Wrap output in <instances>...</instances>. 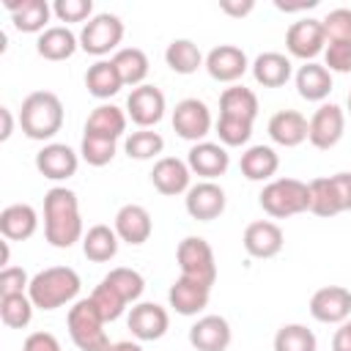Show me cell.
I'll return each mask as SVG.
<instances>
[{
    "label": "cell",
    "mask_w": 351,
    "mask_h": 351,
    "mask_svg": "<svg viewBox=\"0 0 351 351\" xmlns=\"http://www.w3.org/2000/svg\"><path fill=\"white\" fill-rule=\"evenodd\" d=\"M44 236L52 247L69 250L74 241H82V217L80 200L66 186H52L44 195Z\"/></svg>",
    "instance_id": "6da1fadb"
},
{
    "label": "cell",
    "mask_w": 351,
    "mask_h": 351,
    "mask_svg": "<svg viewBox=\"0 0 351 351\" xmlns=\"http://www.w3.org/2000/svg\"><path fill=\"white\" fill-rule=\"evenodd\" d=\"M80 274L71 266H49L30 277L27 296L38 310H58L63 304L77 302L80 296Z\"/></svg>",
    "instance_id": "7a4b0ae2"
},
{
    "label": "cell",
    "mask_w": 351,
    "mask_h": 351,
    "mask_svg": "<svg viewBox=\"0 0 351 351\" xmlns=\"http://www.w3.org/2000/svg\"><path fill=\"white\" fill-rule=\"evenodd\" d=\"M19 126L30 140H52L63 126V101L52 90H33L19 110Z\"/></svg>",
    "instance_id": "3957f363"
},
{
    "label": "cell",
    "mask_w": 351,
    "mask_h": 351,
    "mask_svg": "<svg viewBox=\"0 0 351 351\" xmlns=\"http://www.w3.org/2000/svg\"><path fill=\"white\" fill-rule=\"evenodd\" d=\"M69 335H71V343L80 348V351H110L112 343L104 332V318L101 313L96 310V304L88 299H77L71 307H69Z\"/></svg>",
    "instance_id": "277c9868"
},
{
    "label": "cell",
    "mask_w": 351,
    "mask_h": 351,
    "mask_svg": "<svg viewBox=\"0 0 351 351\" xmlns=\"http://www.w3.org/2000/svg\"><path fill=\"white\" fill-rule=\"evenodd\" d=\"M258 203L274 219L296 217L302 211H310V189L299 178H274L261 189Z\"/></svg>",
    "instance_id": "5b68a950"
},
{
    "label": "cell",
    "mask_w": 351,
    "mask_h": 351,
    "mask_svg": "<svg viewBox=\"0 0 351 351\" xmlns=\"http://www.w3.org/2000/svg\"><path fill=\"white\" fill-rule=\"evenodd\" d=\"M307 189H310V211L315 217L329 219L343 211H351V173L313 178Z\"/></svg>",
    "instance_id": "8992f818"
},
{
    "label": "cell",
    "mask_w": 351,
    "mask_h": 351,
    "mask_svg": "<svg viewBox=\"0 0 351 351\" xmlns=\"http://www.w3.org/2000/svg\"><path fill=\"white\" fill-rule=\"evenodd\" d=\"M176 261H178V269H181V277H189V280H197L203 285H214L217 280V261H214V250L206 239L200 236H186L178 241V250H176Z\"/></svg>",
    "instance_id": "52a82bcc"
},
{
    "label": "cell",
    "mask_w": 351,
    "mask_h": 351,
    "mask_svg": "<svg viewBox=\"0 0 351 351\" xmlns=\"http://www.w3.org/2000/svg\"><path fill=\"white\" fill-rule=\"evenodd\" d=\"M123 38V22L115 14H93L82 30H80V49H85L88 55H107L112 49H118Z\"/></svg>",
    "instance_id": "ba28073f"
},
{
    "label": "cell",
    "mask_w": 351,
    "mask_h": 351,
    "mask_svg": "<svg viewBox=\"0 0 351 351\" xmlns=\"http://www.w3.org/2000/svg\"><path fill=\"white\" fill-rule=\"evenodd\" d=\"M214 121H211V110L206 101L189 96L181 99L173 110V129L178 137L189 140V143H203V137L211 132Z\"/></svg>",
    "instance_id": "9c48e42d"
},
{
    "label": "cell",
    "mask_w": 351,
    "mask_h": 351,
    "mask_svg": "<svg viewBox=\"0 0 351 351\" xmlns=\"http://www.w3.org/2000/svg\"><path fill=\"white\" fill-rule=\"evenodd\" d=\"M285 47L293 58H302L304 63H310L313 58H318L326 49V33L321 19L315 16H304L299 22H293L285 33Z\"/></svg>",
    "instance_id": "30bf717a"
},
{
    "label": "cell",
    "mask_w": 351,
    "mask_h": 351,
    "mask_svg": "<svg viewBox=\"0 0 351 351\" xmlns=\"http://www.w3.org/2000/svg\"><path fill=\"white\" fill-rule=\"evenodd\" d=\"M346 132V112L337 107V104H321L313 118H310V129H307V140L313 148L318 151H329L340 143Z\"/></svg>",
    "instance_id": "8fae6325"
},
{
    "label": "cell",
    "mask_w": 351,
    "mask_h": 351,
    "mask_svg": "<svg viewBox=\"0 0 351 351\" xmlns=\"http://www.w3.org/2000/svg\"><path fill=\"white\" fill-rule=\"evenodd\" d=\"M310 315L321 324H343L351 318V291L343 285H324L310 296Z\"/></svg>",
    "instance_id": "7c38bea8"
},
{
    "label": "cell",
    "mask_w": 351,
    "mask_h": 351,
    "mask_svg": "<svg viewBox=\"0 0 351 351\" xmlns=\"http://www.w3.org/2000/svg\"><path fill=\"white\" fill-rule=\"evenodd\" d=\"M165 93L156 85H140L132 88L129 99H126V115L140 126V129H151L165 118Z\"/></svg>",
    "instance_id": "4fadbf2b"
},
{
    "label": "cell",
    "mask_w": 351,
    "mask_h": 351,
    "mask_svg": "<svg viewBox=\"0 0 351 351\" xmlns=\"http://www.w3.org/2000/svg\"><path fill=\"white\" fill-rule=\"evenodd\" d=\"M225 189L214 181H197L189 186L186 197H184V206H186V214L197 222H211L217 217H222L225 211Z\"/></svg>",
    "instance_id": "5bb4252c"
},
{
    "label": "cell",
    "mask_w": 351,
    "mask_h": 351,
    "mask_svg": "<svg viewBox=\"0 0 351 351\" xmlns=\"http://www.w3.org/2000/svg\"><path fill=\"white\" fill-rule=\"evenodd\" d=\"M203 66H206V71H208L211 80H217V82H236L250 69V60H247V55H244L241 47H236V44H219V47H214L206 55V63Z\"/></svg>",
    "instance_id": "9a60e30c"
},
{
    "label": "cell",
    "mask_w": 351,
    "mask_h": 351,
    "mask_svg": "<svg viewBox=\"0 0 351 351\" xmlns=\"http://www.w3.org/2000/svg\"><path fill=\"white\" fill-rule=\"evenodd\" d=\"M77 167H80V154L66 143H47L36 154V170L49 181H66L77 173Z\"/></svg>",
    "instance_id": "2e32d148"
},
{
    "label": "cell",
    "mask_w": 351,
    "mask_h": 351,
    "mask_svg": "<svg viewBox=\"0 0 351 351\" xmlns=\"http://www.w3.org/2000/svg\"><path fill=\"white\" fill-rule=\"evenodd\" d=\"M126 324H129V329H132V335H134L137 340L148 343V340L165 337V332H167V326H170V315H167V310H165L162 304H156V302H137V304L129 310Z\"/></svg>",
    "instance_id": "e0dca14e"
},
{
    "label": "cell",
    "mask_w": 351,
    "mask_h": 351,
    "mask_svg": "<svg viewBox=\"0 0 351 351\" xmlns=\"http://www.w3.org/2000/svg\"><path fill=\"white\" fill-rule=\"evenodd\" d=\"M186 165H189L192 173L203 176V181H214V178H219V176L228 173L230 156H228V151H225L222 143H208V140H203V143H195V145L189 148Z\"/></svg>",
    "instance_id": "ac0fdd59"
},
{
    "label": "cell",
    "mask_w": 351,
    "mask_h": 351,
    "mask_svg": "<svg viewBox=\"0 0 351 351\" xmlns=\"http://www.w3.org/2000/svg\"><path fill=\"white\" fill-rule=\"evenodd\" d=\"M189 178H192V170L184 159L178 156H162L156 159L154 170H151V184L159 195H167V197H176L181 192H189Z\"/></svg>",
    "instance_id": "d6986e66"
},
{
    "label": "cell",
    "mask_w": 351,
    "mask_h": 351,
    "mask_svg": "<svg viewBox=\"0 0 351 351\" xmlns=\"http://www.w3.org/2000/svg\"><path fill=\"white\" fill-rule=\"evenodd\" d=\"M241 244H244L247 255H252V258H274V255H280V250L285 244V233L277 222L258 219V222H250L244 228Z\"/></svg>",
    "instance_id": "ffe728a7"
},
{
    "label": "cell",
    "mask_w": 351,
    "mask_h": 351,
    "mask_svg": "<svg viewBox=\"0 0 351 351\" xmlns=\"http://www.w3.org/2000/svg\"><path fill=\"white\" fill-rule=\"evenodd\" d=\"M230 340L233 332L222 315H203L189 326V343L195 351H225Z\"/></svg>",
    "instance_id": "44dd1931"
},
{
    "label": "cell",
    "mask_w": 351,
    "mask_h": 351,
    "mask_svg": "<svg viewBox=\"0 0 351 351\" xmlns=\"http://www.w3.org/2000/svg\"><path fill=\"white\" fill-rule=\"evenodd\" d=\"M115 233L121 241L137 247V244H145L151 239V230H154V222H151V214L145 206L140 203H126L118 208L115 214Z\"/></svg>",
    "instance_id": "7402d4cb"
},
{
    "label": "cell",
    "mask_w": 351,
    "mask_h": 351,
    "mask_svg": "<svg viewBox=\"0 0 351 351\" xmlns=\"http://www.w3.org/2000/svg\"><path fill=\"white\" fill-rule=\"evenodd\" d=\"M208 296H211V288L197 280H189V277H178L167 291V302L178 315L203 313L208 307Z\"/></svg>",
    "instance_id": "603a6c76"
},
{
    "label": "cell",
    "mask_w": 351,
    "mask_h": 351,
    "mask_svg": "<svg viewBox=\"0 0 351 351\" xmlns=\"http://www.w3.org/2000/svg\"><path fill=\"white\" fill-rule=\"evenodd\" d=\"M310 121L299 110H280L269 118V137L282 148H296L307 140Z\"/></svg>",
    "instance_id": "cb8c5ba5"
},
{
    "label": "cell",
    "mask_w": 351,
    "mask_h": 351,
    "mask_svg": "<svg viewBox=\"0 0 351 351\" xmlns=\"http://www.w3.org/2000/svg\"><path fill=\"white\" fill-rule=\"evenodd\" d=\"M38 214L27 203H11L0 211V233L5 241H25L36 233Z\"/></svg>",
    "instance_id": "d4e9b609"
},
{
    "label": "cell",
    "mask_w": 351,
    "mask_h": 351,
    "mask_svg": "<svg viewBox=\"0 0 351 351\" xmlns=\"http://www.w3.org/2000/svg\"><path fill=\"white\" fill-rule=\"evenodd\" d=\"M5 11L11 14L14 19V27L22 30V33H44L47 30V22L52 16V5L47 0H8L5 3Z\"/></svg>",
    "instance_id": "484cf974"
},
{
    "label": "cell",
    "mask_w": 351,
    "mask_h": 351,
    "mask_svg": "<svg viewBox=\"0 0 351 351\" xmlns=\"http://www.w3.org/2000/svg\"><path fill=\"white\" fill-rule=\"evenodd\" d=\"M77 47H80V36H74V33L69 30V25H52V27H47V30L38 36V41H36V52H38L44 60H52V63L69 60V58L77 52Z\"/></svg>",
    "instance_id": "4316f807"
},
{
    "label": "cell",
    "mask_w": 351,
    "mask_h": 351,
    "mask_svg": "<svg viewBox=\"0 0 351 351\" xmlns=\"http://www.w3.org/2000/svg\"><path fill=\"white\" fill-rule=\"evenodd\" d=\"M250 69H252L255 82L263 88H282L293 74L291 58H285L282 52H261Z\"/></svg>",
    "instance_id": "83f0119b"
},
{
    "label": "cell",
    "mask_w": 351,
    "mask_h": 351,
    "mask_svg": "<svg viewBox=\"0 0 351 351\" xmlns=\"http://www.w3.org/2000/svg\"><path fill=\"white\" fill-rule=\"evenodd\" d=\"M296 90L307 101H324L332 93V71L324 63H304L296 71Z\"/></svg>",
    "instance_id": "f1b7e54d"
},
{
    "label": "cell",
    "mask_w": 351,
    "mask_h": 351,
    "mask_svg": "<svg viewBox=\"0 0 351 351\" xmlns=\"http://www.w3.org/2000/svg\"><path fill=\"white\" fill-rule=\"evenodd\" d=\"M239 167H241V176L250 181H269L280 167V156L271 145H250L241 154Z\"/></svg>",
    "instance_id": "f546056e"
},
{
    "label": "cell",
    "mask_w": 351,
    "mask_h": 351,
    "mask_svg": "<svg viewBox=\"0 0 351 351\" xmlns=\"http://www.w3.org/2000/svg\"><path fill=\"white\" fill-rule=\"evenodd\" d=\"M126 110L115 107V104H99L90 110L88 121H85V134H99V137H110L118 140L126 132Z\"/></svg>",
    "instance_id": "4dcf8cb0"
},
{
    "label": "cell",
    "mask_w": 351,
    "mask_h": 351,
    "mask_svg": "<svg viewBox=\"0 0 351 351\" xmlns=\"http://www.w3.org/2000/svg\"><path fill=\"white\" fill-rule=\"evenodd\" d=\"M219 115L252 123L258 118V96L250 88H244V85H230L219 96Z\"/></svg>",
    "instance_id": "1f68e13d"
},
{
    "label": "cell",
    "mask_w": 351,
    "mask_h": 351,
    "mask_svg": "<svg viewBox=\"0 0 351 351\" xmlns=\"http://www.w3.org/2000/svg\"><path fill=\"white\" fill-rule=\"evenodd\" d=\"M118 241H121V239H118L115 228H110V225H93V228H88V233L82 236V252H85V258L93 261V263H107V261L115 258Z\"/></svg>",
    "instance_id": "d6a6232c"
},
{
    "label": "cell",
    "mask_w": 351,
    "mask_h": 351,
    "mask_svg": "<svg viewBox=\"0 0 351 351\" xmlns=\"http://www.w3.org/2000/svg\"><path fill=\"white\" fill-rule=\"evenodd\" d=\"M85 88L96 99H110L123 88V80H121V74H118L112 60H96L85 71Z\"/></svg>",
    "instance_id": "836d02e7"
},
{
    "label": "cell",
    "mask_w": 351,
    "mask_h": 351,
    "mask_svg": "<svg viewBox=\"0 0 351 351\" xmlns=\"http://www.w3.org/2000/svg\"><path fill=\"white\" fill-rule=\"evenodd\" d=\"M101 282L129 307V304H137V299L143 296V291H145V280H143V274L140 271H134V269H126V266H118V269H110L104 277H101Z\"/></svg>",
    "instance_id": "e575fe53"
},
{
    "label": "cell",
    "mask_w": 351,
    "mask_h": 351,
    "mask_svg": "<svg viewBox=\"0 0 351 351\" xmlns=\"http://www.w3.org/2000/svg\"><path fill=\"white\" fill-rule=\"evenodd\" d=\"M165 63L176 74H184L186 77V74H195L206 63V58L200 55V49H197L195 41H189V38H173L167 44V49H165Z\"/></svg>",
    "instance_id": "d590c367"
},
{
    "label": "cell",
    "mask_w": 351,
    "mask_h": 351,
    "mask_svg": "<svg viewBox=\"0 0 351 351\" xmlns=\"http://www.w3.org/2000/svg\"><path fill=\"white\" fill-rule=\"evenodd\" d=\"M110 60L115 63V69H118L123 85H134V88L145 85L143 80L148 77V55H145L140 47H123V49H118Z\"/></svg>",
    "instance_id": "8d00e7d4"
},
{
    "label": "cell",
    "mask_w": 351,
    "mask_h": 351,
    "mask_svg": "<svg viewBox=\"0 0 351 351\" xmlns=\"http://www.w3.org/2000/svg\"><path fill=\"white\" fill-rule=\"evenodd\" d=\"M33 310H36V304L30 302L27 293L0 296V321L8 329H25L30 324V318H33Z\"/></svg>",
    "instance_id": "74e56055"
},
{
    "label": "cell",
    "mask_w": 351,
    "mask_h": 351,
    "mask_svg": "<svg viewBox=\"0 0 351 351\" xmlns=\"http://www.w3.org/2000/svg\"><path fill=\"white\" fill-rule=\"evenodd\" d=\"M162 148H165V137H162L159 132H154V129H137V132H132V134L126 137V143H123L126 156H129V159H137V162H145V159L159 156Z\"/></svg>",
    "instance_id": "f35d334b"
},
{
    "label": "cell",
    "mask_w": 351,
    "mask_h": 351,
    "mask_svg": "<svg viewBox=\"0 0 351 351\" xmlns=\"http://www.w3.org/2000/svg\"><path fill=\"white\" fill-rule=\"evenodd\" d=\"M318 340L304 324H285L274 335V351H315Z\"/></svg>",
    "instance_id": "ab89813d"
},
{
    "label": "cell",
    "mask_w": 351,
    "mask_h": 351,
    "mask_svg": "<svg viewBox=\"0 0 351 351\" xmlns=\"http://www.w3.org/2000/svg\"><path fill=\"white\" fill-rule=\"evenodd\" d=\"M115 143L118 140H110V137H99V134H82V143H80V156L90 165V167H104L115 159Z\"/></svg>",
    "instance_id": "60d3db41"
},
{
    "label": "cell",
    "mask_w": 351,
    "mask_h": 351,
    "mask_svg": "<svg viewBox=\"0 0 351 351\" xmlns=\"http://www.w3.org/2000/svg\"><path fill=\"white\" fill-rule=\"evenodd\" d=\"M214 129H217L219 143L222 145H230V148L244 145L252 137V123L250 121H239V118H228V115H219V121H217Z\"/></svg>",
    "instance_id": "b9f144b4"
},
{
    "label": "cell",
    "mask_w": 351,
    "mask_h": 351,
    "mask_svg": "<svg viewBox=\"0 0 351 351\" xmlns=\"http://www.w3.org/2000/svg\"><path fill=\"white\" fill-rule=\"evenodd\" d=\"M324 33H326V44L329 41H351V8H335L329 11L324 19Z\"/></svg>",
    "instance_id": "7bdbcfd3"
},
{
    "label": "cell",
    "mask_w": 351,
    "mask_h": 351,
    "mask_svg": "<svg viewBox=\"0 0 351 351\" xmlns=\"http://www.w3.org/2000/svg\"><path fill=\"white\" fill-rule=\"evenodd\" d=\"M90 302L96 304V310L101 313V318L110 324V321H118L121 315H123V310H126V304L104 285V282H99L96 288H93V293H90Z\"/></svg>",
    "instance_id": "ee69618b"
},
{
    "label": "cell",
    "mask_w": 351,
    "mask_h": 351,
    "mask_svg": "<svg viewBox=\"0 0 351 351\" xmlns=\"http://www.w3.org/2000/svg\"><path fill=\"white\" fill-rule=\"evenodd\" d=\"M324 66L335 74H351V41H329L324 49Z\"/></svg>",
    "instance_id": "f6af8a7d"
},
{
    "label": "cell",
    "mask_w": 351,
    "mask_h": 351,
    "mask_svg": "<svg viewBox=\"0 0 351 351\" xmlns=\"http://www.w3.org/2000/svg\"><path fill=\"white\" fill-rule=\"evenodd\" d=\"M52 14L66 25L69 22H85L93 14V3L90 0H55Z\"/></svg>",
    "instance_id": "bcb514c9"
},
{
    "label": "cell",
    "mask_w": 351,
    "mask_h": 351,
    "mask_svg": "<svg viewBox=\"0 0 351 351\" xmlns=\"http://www.w3.org/2000/svg\"><path fill=\"white\" fill-rule=\"evenodd\" d=\"M27 285H30V277L25 269L19 266H5L0 271V296H8V293H27Z\"/></svg>",
    "instance_id": "7dc6e473"
},
{
    "label": "cell",
    "mask_w": 351,
    "mask_h": 351,
    "mask_svg": "<svg viewBox=\"0 0 351 351\" xmlns=\"http://www.w3.org/2000/svg\"><path fill=\"white\" fill-rule=\"evenodd\" d=\"M22 351H60V343L52 332H30L25 337Z\"/></svg>",
    "instance_id": "c3c4849f"
},
{
    "label": "cell",
    "mask_w": 351,
    "mask_h": 351,
    "mask_svg": "<svg viewBox=\"0 0 351 351\" xmlns=\"http://www.w3.org/2000/svg\"><path fill=\"white\" fill-rule=\"evenodd\" d=\"M252 8H255L252 0H222V3H219V11L228 14V16H236V19L252 14Z\"/></svg>",
    "instance_id": "681fc988"
},
{
    "label": "cell",
    "mask_w": 351,
    "mask_h": 351,
    "mask_svg": "<svg viewBox=\"0 0 351 351\" xmlns=\"http://www.w3.org/2000/svg\"><path fill=\"white\" fill-rule=\"evenodd\" d=\"M332 351H351V318L340 324V329L332 337Z\"/></svg>",
    "instance_id": "f907efd6"
},
{
    "label": "cell",
    "mask_w": 351,
    "mask_h": 351,
    "mask_svg": "<svg viewBox=\"0 0 351 351\" xmlns=\"http://www.w3.org/2000/svg\"><path fill=\"white\" fill-rule=\"evenodd\" d=\"M318 0H299V3H282V0H274V8L285 11V14H293V11H307V8H315Z\"/></svg>",
    "instance_id": "816d5d0a"
},
{
    "label": "cell",
    "mask_w": 351,
    "mask_h": 351,
    "mask_svg": "<svg viewBox=\"0 0 351 351\" xmlns=\"http://www.w3.org/2000/svg\"><path fill=\"white\" fill-rule=\"evenodd\" d=\"M0 118H3V132H0V140L5 143V140L11 137V132H14V115H11V110H8V107H0Z\"/></svg>",
    "instance_id": "f5cc1de1"
},
{
    "label": "cell",
    "mask_w": 351,
    "mask_h": 351,
    "mask_svg": "<svg viewBox=\"0 0 351 351\" xmlns=\"http://www.w3.org/2000/svg\"><path fill=\"white\" fill-rule=\"evenodd\" d=\"M110 351H143L140 343H132V340H121V343H112Z\"/></svg>",
    "instance_id": "db71d44e"
},
{
    "label": "cell",
    "mask_w": 351,
    "mask_h": 351,
    "mask_svg": "<svg viewBox=\"0 0 351 351\" xmlns=\"http://www.w3.org/2000/svg\"><path fill=\"white\" fill-rule=\"evenodd\" d=\"M348 115H351V93H348Z\"/></svg>",
    "instance_id": "11a10c76"
}]
</instances>
